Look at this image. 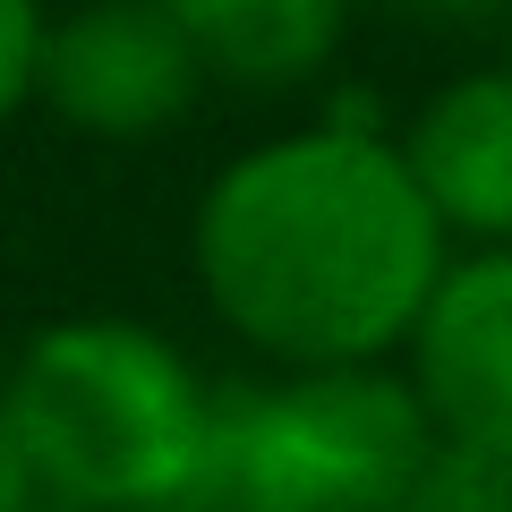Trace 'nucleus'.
Listing matches in <instances>:
<instances>
[{
  "label": "nucleus",
  "mask_w": 512,
  "mask_h": 512,
  "mask_svg": "<svg viewBox=\"0 0 512 512\" xmlns=\"http://www.w3.org/2000/svg\"><path fill=\"white\" fill-rule=\"evenodd\" d=\"M504 69H512V26H504Z\"/></svg>",
  "instance_id": "nucleus-12"
},
{
  "label": "nucleus",
  "mask_w": 512,
  "mask_h": 512,
  "mask_svg": "<svg viewBox=\"0 0 512 512\" xmlns=\"http://www.w3.org/2000/svg\"><path fill=\"white\" fill-rule=\"evenodd\" d=\"M43 0H0V120H18L35 103V69H43Z\"/></svg>",
  "instance_id": "nucleus-9"
},
{
  "label": "nucleus",
  "mask_w": 512,
  "mask_h": 512,
  "mask_svg": "<svg viewBox=\"0 0 512 512\" xmlns=\"http://www.w3.org/2000/svg\"><path fill=\"white\" fill-rule=\"evenodd\" d=\"M188 35L205 77L231 86H299L333 60L350 0H154Z\"/></svg>",
  "instance_id": "nucleus-7"
},
{
  "label": "nucleus",
  "mask_w": 512,
  "mask_h": 512,
  "mask_svg": "<svg viewBox=\"0 0 512 512\" xmlns=\"http://www.w3.org/2000/svg\"><path fill=\"white\" fill-rule=\"evenodd\" d=\"M402 9H419V18H436V26H487V18H512V0H402Z\"/></svg>",
  "instance_id": "nucleus-11"
},
{
  "label": "nucleus",
  "mask_w": 512,
  "mask_h": 512,
  "mask_svg": "<svg viewBox=\"0 0 512 512\" xmlns=\"http://www.w3.org/2000/svg\"><path fill=\"white\" fill-rule=\"evenodd\" d=\"M197 86H205L197 52L154 0H86L43 26L35 103H52L77 137H111V146L163 137L197 103Z\"/></svg>",
  "instance_id": "nucleus-4"
},
{
  "label": "nucleus",
  "mask_w": 512,
  "mask_h": 512,
  "mask_svg": "<svg viewBox=\"0 0 512 512\" xmlns=\"http://www.w3.org/2000/svg\"><path fill=\"white\" fill-rule=\"evenodd\" d=\"M393 512H512V461L504 453H444L436 444Z\"/></svg>",
  "instance_id": "nucleus-8"
},
{
  "label": "nucleus",
  "mask_w": 512,
  "mask_h": 512,
  "mask_svg": "<svg viewBox=\"0 0 512 512\" xmlns=\"http://www.w3.org/2000/svg\"><path fill=\"white\" fill-rule=\"evenodd\" d=\"M197 282L248 350L282 367L393 359L444 274V222L384 128H291L197 197Z\"/></svg>",
  "instance_id": "nucleus-1"
},
{
  "label": "nucleus",
  "mask_w": 512,
  "mask_h": 512,
  "mask_svg": "<svg viewBox=\"0 0 512 512\" xmlns=\"http://www.w3.org/2000/svg\"><path fill=\"white\" fill-rule=\"evenodd\" d=\"M393 154L444 239L461 231L478 248H512V69H470L436 86Z\"/></svg>",
  "instance_id": "nucleus-6"
},
{
  "label": "nucleus",
  "mask_w": 512,
  "mask_h": 512,
  "mask_svg": "<svg viewBox=\"0 0 512 512\" xmlns=\"http://www.w3.org/2000/svg\"><path fill=\"white\" fill-rule=\"evenodd\" d=\"M410 393L444 453L512 461V248L444 256L436 291L410 325Z\"/></svg>",
  "instance_id": "nucleus-5"
},
{
  "label": "nucleus",
  "mask_w": 512,
  "mask_h": 512,
  "mask_svg": "<svg viewBox=\"0 0 512 512\" xmlns=\"http://www.w3.org/2000/svg\"><path fill=\"white\" fill-rule=\"evenodd\" d=\"M0 512H77L69 495H60L52 478L26 461V444L9 436V419H0Z\"/></svg>",
  "instance_id": "nucleus-10"
},
{
  "label": "nucleus",
  "mask_w": 512,
  "mask_h": 512,
  "mask_svg": "<svg viewBox=\"0 0 512 512\" xmlns=\"http://www.w3.org/2000/svg\"><path fill=\"white\" fill-rule=\"evenodd\" d=\"M436 453L410 376L367 367H291L282 384L214 393L205 461L188 504L205 512H393Z\"/></svg>",
  "instance_id": "nucleus-3"
},
{
  "label": "nucleus",
  "mask_w": 512,
  "mask_h": 512,
  "mask_svg": "<svg viewBox=\"0 0 512 512\" xmlns=\"http://www.w3.org/2000/svg\"><path fill=\"white\" fill-rule=\"evenodd\" d=\"M0 419L77 512H171L197 487L214 393L137 316H60L18 350Z\"/></svg>",
  "instance_id": "nucleus-2"
}]
</instances>
